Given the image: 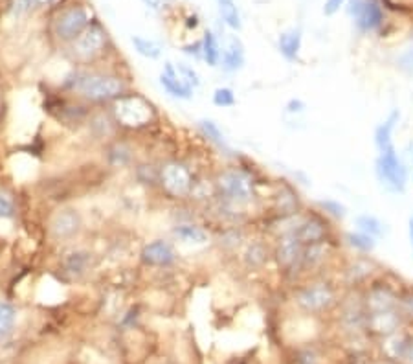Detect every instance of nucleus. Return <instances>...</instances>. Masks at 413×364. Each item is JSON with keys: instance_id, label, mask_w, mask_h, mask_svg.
<instances>
[{"instance_id": "f257e3e1", "label": "nucleus", "mask_w": 413, "mask_h": 364, "mask_svg": "<svg viewBox=\"0 0 413 364\" xmlns=\"http://www.w3.org/2000/svg\"><path fill=\"white\" fill-rule=\"evenodd\" d=\"M338 281L331 280L329 276H313L294 293V304L307 315H324L335 311L342 300Z\"/></svg>"}, {"instance_id": "f03ea898", "label": "nucleus", "mask_w": 413, "mask_h": 364, "mask_svg": "<svg viewBox=\"0 0 413 364\" xmlns=\"http://www.w3.org/2000/svg\"><path fill=\"white\" fill-rule=\"evenodd\" d=\"M215 193L230 208H243L256 199V182L241 168H226L215 177Z\"/></svg>"}, {"instance_id": "7ed1b4c3", "label": "nucleus", "mask_w": 413, "mask_h": 364, "mask_svg": "<svg viewBox=\"0 0 413 364\" xmlns=\"http://www.w3.org/2000/svg\"><path fill=\"white\" fill-rule=\"evenodd\" d=\"M76 90L81 98L92 103H107V101L120 100L127 94V83L120 76L114 74H83L78 78Z\"/></svg>"}, {"instance_id": "20e7f679", "label": "nucleus", "mask_w": 413, "mask_h": 364, "mask_svg": "<svg viewBox=\"0 0 413 364\" xmlns=\"http://www.w3.org/2000/svg\"><path fill=\"white\" fill-rule=\"evenodd\" d=\"M375 173L377 179L387 191L392 193H404L408 182V169L404 166L403 159L398 157L395 146L378 151L375 160Z\"/></svg>"}, {"instance_id": "39448f33", "label": "nucleus", "mask_w": 413, "mask_h": 364, "mask_svg": "<svg viewBox=\"0 0 413 364\" xmlns=\"http://www.w3.org/2000/svg\"><path fill=\"white\" fill-rule=\"evenodd\" d=\"M112 114L120 125L125 127H141L147 125L155 116V107L152 103L138 94H125L120 100L114 101Z\"/></svg>"}, {"instance_id": "423d86ee", "label": "nucleus", "mask_w": 413, "mask_h": 364, "mask_svg": "<svg viewBox=\"0 0 413 364\" xmlns=\"http://www.w3.org/2000/svg\"><path fill=\"white\" fill-rule=\"evenodd\" d=\"M380 267L371 256H355L345 259L340 265V281L338 284L347 287V291H362L375 276L380 272Z\"/></svg>"}, {"instance_id": "0eeeda50", "label": "nucleus", "mask_w": 413, "mask_h": 364, "mask_svg": "<svg viewBox=\"0 0 413 364\" xmlns=\"http://www.w3.org/2000/svg\"><path fill=\"white\" fill-rule=\"evenodd\" d=\"M296 238L304 245H314V243H324L335 239V230L331 225L329 217L324 211H307L299 216V221L292 230Z\"/></svg>"}, {"instance_id": "6e6552de", "label": "nucleus", "mask_w": 413, "mask_h": 364, "mask_svg": "<svg viewBox=\"0 0 413 364\" xmlns=\"http://www.w3.org/2000/svg\"><path fill=\"white\" fill-rule=\"evenodd\" d=\"M160 186L168 196L175 197V199H184L193 193L195 182L193 175L189 171L186 164L171 160V162L164 164L160 168Z\"/></svg>"}, {"instance_id": "1a4fd4ad", "label": "nucleus", "mask_w": 413, "mask_h": 364, "mask_svg": "<svg viewBox=\"0 0 413 364\" xmlns=\"http://www.w3.org/2000/svg\"><path fill=\"white\" fill-rule=\"evenodd\" d=\"M90 26V13L85 6L73 4L63 10L53 22L55 37L63 42H73Z\"/></svg>"}, {"instance_id": "9d476101", "label": "nucleus", "mask_w": 413, "mask_h": 364, "mask_svg": "<svg viewBox=\"0 0 413 364\" xmlns=\"http://www.w3.org/2000/svg\"><path fill=\"white\" fill-rule=\"evenodd\" d=\"M305 245L296 238L294 232H285L277 238L276 245H274L272 258L276 259L277 267L283 272H296L301 275V256H304Z\"/></svg>"}, {"instance_id": "9b49d317", "label": "nucleus", "mask_w": 413, "mask_h": 364, "mask_svg": "<svg viewBox=\"0 0 413 364\" xmlns=\"http://www.w3.org/2000/svg\"><path fill=\"white\" fill-rule=\"evenodd\" d=\"M105 46H107V32L100 22H94L72 42V53L79 61H92L103 53Z\"/></svg>"}, {"instance_id": "f8f14e48", "label": "nucleus", "mask_w": 413, "mask_h": 364, "mask_svg": "<svg viewBox=\"0 0 413 364\" xmlns=\"http://www.w3.org/2000/svg\"><path fill=\"white\" fill-rule=\"evenodd\" d=\"M81 216L73 208H61L52 216L48 230L55 241H70L81 232Z\"/></svg>"}, {"instance_id": "ddd939ff", "label": "nucleus", "mask_w": 413, "mask_h": 364, "mask_svg": "<svg viewBox=\"0 0 413 364\" xmlns=\"http://www.w3.org/2000/svg\"><path fill=\"white\" fill-rule=\"evenodd\" d=\"M335 239L324 243H314V245H305L304 256H301V275L310 276L314 272L325 269V265L329 263L335 256Z\"/></svg>"}, {"instance_id": "4468645a", "label": "nucleus", "mask_w": 413, "mask_h": 364, "mask_svg": "<svg viewBox=\"0 0 413 364\" xmlns=\"http://www.w3.org/2000/svg\"><path fill=\"white\" fill-rule=\"evenodd\" d=\"M141 261L151 267H171L177 261V250L173 248L171 243L157 239V241L147 243L141 248Z\"/></svg>"}, {"instance_id": "2eb2a0df", "label": "nucleus", "mask_w": 413, "mask_h": 364, "mask_svg": "<svg viewBox=\"0 0 413 364\" xmlns=\"http://www.w3.org/2000/svg\"><path fill=\"white\" fill-rule=\"evenodd\" d=\"M356 26L364 33L375 32L384 24V10L380 0H364L355 13Z\"/></svg>"}, {"instance_id": "dca6fc26", "label": "nucleus", "mask_w": 413, "mask_h": 364, "mask_svg": "<svg viewBox=\"0 0 413 364\" xmlns=\"http://www.w3.org/2000/svg\"><path fill=\"white\" fill-rule=\"evenodd\" d=\"M160 85L173 98H178V100H191L193 98V89L178 76L177 67L173 63H166V67H164L162 74H160Z\"/></svg>"}, {"instance_id": "f3484780", "label": "nucleus", "mask_w": 413, "mask_h": 364, "mask_svg": "<svg viewBox=\"0 0 413 364\" xmlns=\"http://www.w3.org/2000/svg\"><path fill=\"white\" fill-rule=\"evenodd\" d=\"M243 64H245V46H243L241 39L230 35L225 50H222V55H220V67L225 72L231 74V72L241 70Z\"/></svg>"}, {"instance_id": "a211bd4d", "label": "nucleus", "mask_w": 413, "mask_h": 364, "mask_svg": "<svg viewBox=\"0 0 413 364\" xmlns=\"http://www.w3.org/2000/svg\"><path fill=\"white\" fill-rule=\"evenodd\" d=\"M410 338H412V335L403 331V327H401L398 331L392 333L387 337H382V352L389 361H398L401 363L404 352L408 348Z\"/></svg>"}, {"instance_id": "6ab92c4d", "label": "nucleus", "mask_w": 413, "mask_h": 364, "mask_svg": "<svg viewBox=\"0 0 413 364\" xmlns=\"http://www.w3.org/2000/svg\"><path fill=\"white\" fill-rule=\"evenodd\" d=\"M270 256H272V252H270L267 243H263L261 239H256V241H250L246 245L245 252H243V263L248 269L257 270L267 263Z\"/></svg>"}, {"instance_id": "aec40b11", "label": "nucleus", "mask_w": 413, "mask_h": 364, "mask_svg": "<svg viewBox=\"0 0 413 364\" xmlns=\"http://www.w3.org/2000/svg\"><path fill=\"white\" fill-rule=\"evenodd\" d=\"M398 120H401V112L392 111L389 116L375 129V146H377L378 151H384V149L393 146V132L397 129Z\"/></svg>"}, {"instance_id": "412c9836", "label": "nucleus", "mask_w": 413, "mask_h": 364, "mask_svg": "<svg viewBox=\"0 0 413 364\" xmlns=\"http://www.w3.org/2000/svg\"><path fill=\"white\" fill-rule=\"evenodd\" d=\"M279 52L287 61H298L299 59V50H301V32L298 28L283 32L279 35Z\"/></svg>"}, {"instance_id": "4be33fe9", "label": "nucleus", "mask_w": 413, "mask_h": 364, "mask_svg": "<svg viewBox=\"0 0 413 364\" xmlns=\"http://www.w3.org/2000/svg\"><path fill=\"white\" fill-rule=\"evenodd\" d=\"M175 236H177L180 241L188 243V245H204L208 243L209 236L204 228L199 227V225H191V223H184V225H178L175 228Z\"/></svg>"}, {"instance_id": "5701e85b", "label": "nucleus", "mask_w": 413, "mask_h": 364, "mask_svg": "<svg viewBox=\"0 0 413 364\" xmlns=\"http://www.w3.org/2000/svg\"><path fill=\"white\" fill-rule=\"evenodd\" d=\"M344 241L347 243L355 252L364 254V256H371V252L375 250V247H377V239L360 232V230L344 234Z\"/></svg>"}, {"instance_id": "b1692460", "label": "nucleus", "mask_w": 413, "mask_h": 364, "mask_svg": "<svg viewBox=\"0 0 413 364\" xmlns=\"http://www.w3.org/2000/svg\"><path fill=\"white\" fill-rule=\"evenodd\" d=\"M356 230L367 234L375 239H380L384 234H386V228H384V223L378 219V217L371 216V214H362L355 219Z\"/></svg>"}, {"instance_id": "393cba45", "label": "nucleus", "mask_w": 413, "mask_h": 364, "mask_svg": "<svg viewBox=\"0 0 413 364\" xmlns=\"http://www.w3.org/2000/svg\"><path fill=\"white\" fill-rule=\"evenodd\" d=\"M220 55H222V52H220L219 41L213 35V32L208 30L204 33V39H202V59L209 67H217L220 63Z\"/></svg>"}, {"instance_id": "a878e982", "label": "nucleus", "mask_w": 413, "mask_h": 364, "mask_svg": "<svg viewBox=\"0 0 413 364\" xmlns=\"http://www.w3.org/2000/svg\"><path fill=\"white\" fill-rule=\"evenodd\" d=\"M217 4H219L220 17L226 26H230L231 30H241V15L237 10L236 0H217Z\"/></svg>"}, {"instance_id": "bb28decb", "label": "nucleus", "mask_w": 413, "mask_h": 364, "mask_svg": "<svg viewBox=\"0 0 413 364\" xmlns=\"http://www.w3.org/2000/svg\"><path fill=\"white\" fill-rule=\"evenodd\" d=\"M398 313L404 324H413V285L404 284L398 291Z\"/></svg>"}, {"instance_id": "cd10ccee", "label": "nucleus", "mask_w": 413, "mask_h": 364, "mask_svg": "<svg viewBox=\"0 0 413 364\" xmlns=\"http://www.w3.org/2000/svg\"><path fill=\"white\" fill-rule=\"evenodd\" d=\"M131 42H132V46H134V50L140 53L141 58L158 59L160 55H162V46H160L157 41H152V39L134 35V37L131 39Z\"/></svg>"}, {"instance_id": "c85d7f7f", "label": "nucleus", "mask_w": 413, "mask_h": 364, "mask_svg": "<svg viewBox=\"0 0 413 364\" xmlns=\"http://www.w3.org/2000/svg\"><path fill=\"white\" fill-rule=\"evenodd\" d=\"M17 322V309L8 302H0V338H6L13 331Z\"/></svg>"}, {"instance_id": "c756f323", "label": "nucleus", "mask_w": 413, "mask_h": 364, "mask_svg": "<svg viewBox=\"0 0 413 364\" xmlns=\"http://www.w3.org/2000/svg\"><path fill=\"white\" fill-rule=\"evenodd\" d=\"M199 127H200V131L204 132V137L208 138L209 142H213L215 146H219V148L222 149H228L225 135H222V131H220L219 125H217L213 120H200Z\"/></svg>"}, {"instance_id": "7c9ffc66", "label": "nucleus", "mask_w": 413, "mask_h": 364, "mask_svg": "<svg viewBox=\"0 0 413 364\" xmlns=\"http://www.w3.org/2000/svg\"><path fill=\"white\" fill-rule=\"evenodd\" d=\"M132 159V153L131 149L127 148L125 144H114L112 148L109 149V162L112 164V166H127V164L131 162Z\"/></svg>"}, {"instance_id": "2f4dec72", "label": "nucleus", "mask_w": 413, "mask_h": 364, "mask_svg": "<svg viewBox=\"0 0 413 364\" xmlns=\"http://www.w3.org/2000/svg\"><path fill=\"white\" fill-rule=\"evenodd\" d=\"M64 267L72 275H83L89 267V254L85 252H72L64 261Z\"/></svg>"}, {"instance_id": "473e14b6", "label": "nucleus", "mask_w": 413, "mask_h": 364, "mask_svg": "<svg viewBox=\"0 0 413 364\" xmlns=\"http://www.w3.org/2000/svg\"><path fill=\"white\" fill-rule=\"evenodd\" d=\"M294 364H324V357L316 348H304L296 352Z\"/></svg>"}, {"instance_id": "72a5a7b5", "label": "nucleus", "mask_w": 413, "mask_h": 364, "mask_svg": "<svg viewBox=\"0 0 413 364\" xmlns=\"http://www.w3.org/2000/svg\"><path fill=\"white\" fill-rule=\"evenodd\" d=\"M213 103L217 107H234L236 105V94H234V90L228 89V87H219V89H215L213 92Z\"/></svg>"}, {"instance_id": "f704fd0d", "label": "nucleus", "mask_w": 413, "mask_h": 364, "mask_svg": "<svg viewBox=\"0 0 413 364\" xmlns=\"http://www.w3.org/2000/svg\"><path fill=\"white\" fill-rule=\"evenodd\" d=\"M177 72L178 76H180V78H182V80L191 87V89H197V87L200 85V76L197 74V70H195L193 67H189V64L186 63H178Z\"/></svg>"}, {"instance_id": "c9c22d12", "label": "nucleus", "mask_w": 413, "mask_h": 364, "mask_svg": "<svg viewBox=\"0 0 413 364\" xmlns=\"http://www.w3.org/2000/svg\"><path fill=\"white\" fill-rule=\"evenodd\" d=\"M15 201H13V197L10 193H6V191L0 190V219H11V217H15Z\"/></svg>"}, {"instance_id": "e433bc0d", "label": "nucleus", "mask_w": 413, "mask_h": 364, "mask_svg": "<svg viewBox=\"0 0 413 364\" xmlns=\"http://www.w3.org/2000/svg\"><path fill=\"white\" fill-rule=\"evenodd\" d=\"M319 210L324 211L327 217H335V219H344L345 217V206L338 201H322L319 202Z\"/></svg>"}, {"instance_id": "4c0bfd02", "label": "nucleus", "mask_w": 413, "mask_h": 364, "mask_svg": "<svg viewBox=\"0 0 413 364\" xmlns=\"http://www.w3.org/2000/svg\"><path fill=\"white\" fill-rule=\"evenodd\" d=\"M35 6H37L35 0H11L10 11H11V15L21 17V15H26L28 11H32Z\"/></svg>"}, {"instance_id": "58836bf2", "label": "nucleus", "mask_w": 413, "mask_h": 364, "mask_svg": "<svg viewBox=\"0 0 413 364\" xmlns=\"http://www.w3.org/2000/svg\"><path fill=\"white\" fill-rule=\"evenodd\" d=\"M398 67H401L403 70H406V72H413V44L412 48H408V50L401 55V59H398Z\"/></svg>"}, {"instance_id": "ea45409f", "label": "nucleus", "mask_w": 413, "mask_h": 364, "mask_svg": "<svg viewBox=\"0 0 413 364\" xmlns=\"http://www.w3.org/2000/svg\"><path fill=\"white\" fill-rule=\"evenodd\" d=\"M344 4H345V0H327V2H325V6H324V13L327 17L335 15L336 11H340V8Z\"/></svg>"}, {"instance_id": "a19ab883", "label": "nucleus", "mask_w": 413, "mask_h": 364, "mask_svg": "<svg viewBox=\"0 0 413 364\" xmlns=\"http://www.w3.org/2000/svg\"><path fill=\"white\" fill-rule=\"evenodd\" d=\"M152 11H164L169 6V0H141Z\"/></svg>"}, {"instance_id": "79ce46f5", "label": "nucleus", "mask_w": 413, "mask_h": 364, "mask_svg": "<svg viewBox=\"0 0 413 364\" xmlns=\"http://www.w3.org/2000/svg\"><path fill=\"white\" fill-rule=\"evenodd\" d=\"M184 53H188V55H193V58L200 59L202 58V42H195V44L184 46Z\"/></svg>"}, {"instance_id": "37998d69", "label": "nucleus", "mask_w": 413, "mask_h": 364, "mask_svg": "<svg viewBox=\"0 0 413 364\" xmlns=\"http://www.w3.org/2000/svg\"><path fill=\"white\" fill-rule=\"evenodd\" d=\"M305 109V103L301 100H290L287 103V112H290V114H298V112H301Z\"/></svg>"}, {"instance_id": "c03bdc74", "label": "nucleus", "mask_w": 413, "mask_h": 364, "mask_svg": "<svg viewBox=\"0 0 413 364\" xmlns=\"http://www.w3.org/2000/svg\"><path fill=\"white\" fill-rule=\"evenodd\" d=\"M401 363H403V364H413V335H412V338H410L408 348H406V352H404Z\"/></svg>"}, {"instance_id": "a18cd8bd", "label": "nucleus", "mask_w": 413, "mask_h": 364, "mask_svg": "<svg viewBox=\"0 0 413 364\" xmlns=\"http://www.w3.org/2000/svg\"><path fill=\"white\" fill-rule=\"evenodd\" d=\"M408 238H410V245H412V250H413V216H410V219H408Z\"/></svg>"}, {"instance_id": "49530a36", "label": "nucleus", "mask_w": 413, "mask_h": 364, "mask_svg": "<svg viewBox=\"0 0 413 364\" xmlns=\"http://www.w3.org/2000/svg\"><path fill=\"white\" fill-rule=\"evenodd\" d=\"M35 2H37V6H52V4H55L58 0H35Z\"/></svg>"}]
</instances>
